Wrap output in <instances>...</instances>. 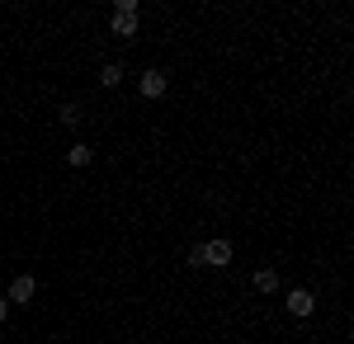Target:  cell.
Segmentation results:
<instances>
[{
    "instance_id": "6da1fadb",
    "label": "cell",
    "mask_w": 354,
    "mask_h": 344,
    "mask_svg": "<svg viewBox=\"0 0 354 344\" xmlns=\"http://www.w3.org/2000/svg\"><path fill=\"white\" fill-rule=\"evenodd\" d=\"M113 33L118 38H137V0H118L113 5Z\"/></svg>"
},
{
    "instance_id": "7a4b0ae2",
    "label": "cell",
    "mask_w": 354,
    "mask_h": 344,
    "mask_svg": "<svg viewBox=\"0 0 354 344\" xmlns=\"http://www.w3.org/2000/svg\"><path fill=\"white\" fill-rule=\"evenodd\" d=\"M198 255H203V265H213V269H222V265H232V255H236V250H232V240H203V245H198Z\"/></svg>"
},
{
    "instance_id": "3957f363",
    "label": "cell",
    "mask_w": 354,
    "mask_h": 344,
    "mask_svg": "<svg viewBox=\"0 0 354 344\" xmlns=\"http://www.w3.org/2000/svg\"><path fill=\"white\" fill-rule=\"evenodd\" d=\"M165 85H170V80H165V71H156V66H151V71H142V80H137L142 99H161V95H165Z\"/></svg>"
},
{
    "instance_id": "277c9868",
    "label": "cell",
    "mask_w": 354,
    "mask_h": 344,
    "mask_svg": "<svg viewBox=\"0 0 354 344\" xmlns=\"http://www.w3.org/2000/svg\"><path fill=\"white\" fill-rule=\"evenodd\" d=\"M33 292H38V278H33V274H19V278L10 283V297H5V302H19V307H24V302H33Z\"/></svg>"
},
{
    "instance_id": "5b68a950",
    "label": "cell",
    "mask_w": 354,
    "mask_h": 344,
    "mask_svg": "<svg viewBox=\"0 0 354 344\" xmlns=\"http://www.w3.org/2000/svg\"><path fill=\"white\" fill-rule=\"evenodd\" d=\"M312 307H317V297L307 288H288V312L293 316H312Z\"/></svg>"
},
{
    "instance_id": "8992f818",
    "label": "cell",
    "mask_w": 354,
    "mask_h": 344,
    "mask_svg": "<svg viewBox=\"0 0 354 344\" xmlns=\"http://www.w3.org/2000/svg\"><path fill=\"white\" fill-rule=\"evenodd\" d=\"M250 288L260 292V297H270V292H279V274H274V269H260V274L250 278Z\"/></svg>"
},
{
    "instance_id": "52a82bcc",
    "label": "cell",
    "mask_w": 354,
    "mask_h": 344,
    "mask_svg": "<svg viewBox=\"0 0 354 344\" xmlns=\"http://www.w3.org/2000/svg\"><path fill=\"white\" fill-rule=\"evenodd\" d=\"M66 160H71V165H76V170H85V165H90V160H95V151H90V146H85V142H76V146H71V151H66Z\"/></svg>"
},
{
    "instance_id": "ba28073f",
    "label": "cell",
    "mask_w": 354,
    "mask_h": 344,
    "mask_svg": "<svg viewBox=\"0 0 354 344\" xmlns=\"http://www.w3.org/2000/svg\"><path fill=\"white\" fill-rule=\"evenodd\" d=\"M118 80H123V66H118V61H104V66H100V85H118Z\"/></svg>"
},
{
    "instance_id": "9c48e42d",
    "label": "cell",
    "mask_w": 354,
    "mask_h": 344,
    "mask_svg": "<svg viewBox=\"0 0 354 344\" xmlns=\"http://www.w3.org/2000/svg\"><path fill=\"white\" fill-rule=\"evenodd\" d=\"M57 123H62V128H76V123H81V104H62L57 108Z\"/></svg>"
},
{
    "instance_id": "30bf717a",
    "label": "cell",
    "mask_w": 354,
    "mask_h": 344,
    "mask_svg": "<svg viewBox=\"0 0 354 344\" xmlns=\"http://www.w3.org/2000/svg\"><path fill=\"white\" fill-rule=\"evenodd\" d=\"M5 312H10V302H5V297H0V321H5Z\"/></svg>"
}]
</instances>
